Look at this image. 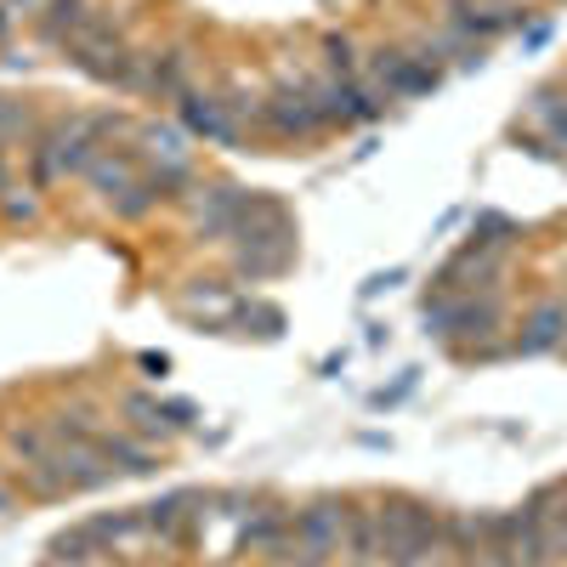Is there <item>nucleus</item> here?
Returning a JSON list of instances; mask_svg holds the SVG:
<instances>
[{"instance_id": "obj_1", "label": "nucleus", "mask_w": 567, "mask_h": 567, "mask_svg": "<svg viewBox=\"0 0 567 567\" xmlns=\"http://www.w3.org/2000/svg\"><path fill=\"white\" fill-rule=\"evenodd\" d=\"M290 256H296V221H290V210H284L278 199L250 194L239 227H233V261H239V272L245 278H272V272L290 267Z\"/></svg>"}, {"instance_id": "obj_2", "label": "nucleus", "mask_w": 567, "mask_h": 567, "mask_svg": "<svg viewBox=\"0 0 567 567\" xmlns=\"http://www.w3.org/2000/svg\"><path fill=\"white\" fill-rule=\"evenodd\" d=\"M120 131V120L109 114H80V120H58L52 131H40V142L29 148L34 176L40 182H63V176H85V165L109 148V136Z\"/></svg>"}, {"instance_id": "obj_3", "label": "nucleus", "mask_w": 567, "mask_h": 567, "mask_svg": "<svg viewBox=\"0 0 567 567\" xmlns=\"http://www.w3.org/2000/svg\"><path fill=\"white\" fill-rule=\"evenodd\" d=\"M347 516H352V505H336V499H318V505L296 511L290 516V550H284V556H296V561L336 556L341 539H347Z\"/></svg>"}, {"instance_id": "obj_4", "label": "nucleus", "mask_w": 567, "mask_h": 567, "mask_svg": "<svg viewBox=\"0 0 567 567\" xmlns=\"http://www.w3.org/2000/svg\"><path fill=\"white\" fill-rule=\"evenodd\" d=\"M437 80H443L437 52H374L369 63V85L381 97H420V91H437Z\"/></svg>"}, {"instance_id": "obj_5", "label": "nucleus", "mask_w": 567, "mask_h": 567, "mask_svg": "<svg viewBox=\"0 0 567 567\" xmlns=\"http://www.w3.org/2000/svg\"><path fill=\"white\" fill-rule=\"evenodd\" d=\"M425 323H432L443 341H483L499 329V307L477 301V296H437V307H425Z\"/></svg>"}, {"instance_id": "obj_6", "label": "nucleus", "mask_w": 567, "mask_h": 567, "mask_svg": "<svg viewBox=\"0 0 567 567\" xmlns=\"http://www.w3.org/2000/svg\"><path fill=\"white\" fill-rule=\"evenodd\" d=\"M261 125L278 131V136H318V131H323V114H318L312 85L296 80V85L267 91V97H261Z\"/></svg>"}, {"instance_id": "obj_7", "label": "nucleus", "mask_w": 567, "mask_h": 567, "mask_svg": "<svg viewBox=\"0 0 567 567\" xmlns=\"http://www.w3.org/2000/svg\"><path fill=\"white\" fill-rule=\"evenodd\" d=\"M528 12H516V7H488V0H454V12H449V29L460 40V52H483V45L505 29H516Z\"/></svg>"}, {"instance_id": "obj_8", "label": "nucleus", "mask_w": 567, "mask_h": 567, "mask_svg": "<svg viewBox=\"0 0 567 567\" xmlns=\"http://www.w3.org/2000/svg\"><path fill=\"white\" fill-rule=\"evenodd\" d=\"M182 125L194 136H205V142H233L245 131L233 97H216V91H187V97H182Z\"/></svg>"}, {"instance_id": "obj_9", "label": "nucleus", "mask_w": 567, "mask_h": 567, "mask_svg": "<svg viewBox=\"0 0 567 567\" xmlns=\"http://www.w3.org/2000/svg\"><path fill=\"white\" fill-rule=\"evenodd\" d=\"M142 91L148 97H165V103H182L194 91V58L171 45V52H148L142 58Z\"/></svg>"}, {"instance_id": "obj_10", "label": "nucleus", "mask_w": 567, "mask_h": 567, "mask_svg": "<svg viewBox=\"0 0 567 567\" xmlns=\"http://www.w3.org/2000/svg\"><path fill=\"white\" fill-rule=\"evenodd\" d=\"M341 556H347L352 567H392V550H386V534H381V511H374V505H369V511L352 505Z\"/></svg>"}, {"instance_id": "obj_11", "label": "nucleus", "mask_w": 567, "mask_h": 567, "mask_svg": "<svg viewBox=\"0 0 567 567\" xmlns=\"http://www.w3.org/2000/svg\"><path fill=\"white\" fill-rule=\"evenodd\" d=\"M245 205H250V194H239V187H227V182L199 187V199H194V227L210 233V239H233V227H239Z\"/></svg>"}, {"instance_id": "obj_12", "label": "nucleus", "mask_w": 567, "mask_h": 567, "mask_svg": "<svg viewBox=\"0 0 567 567\" xmlns=\"http://www.w3.org/2000/svg\"><path fill=\"white\" fill-rule=\"evenodd\" d=\"M40 45H52V52H69V45L85 34V23L97 18L91 0H40Z\"/></svg>"}, {"instance_id": "obj_13", "label": "nucleus", "mask_w": 567, "mask_h": 567, "mask_svg": "<svg viewBox=\"0 0 567 567\" xmlns=\"http://www.w3.org/2000/svg\"><path fill=\"white\" fill-rule=\"evenodd\" d=\"M85 182L97 187V194L114 205L120 194H131V187L142 182V159H136V148H103L97 159L85 165Z\"/></svg>"}, {"instance_id": "obj_14", "label": "nucleus", "mask_w": 567, "mask_h": 567, "mask_svg": "<svg viewBox=\"0 0 567 567\" xmlns=\"http://www.w3.org/2000/svg\"><path fill=\"white\" fill-rule=\"evenodd\" d=\"M142 511H148V523H154V539H159V545H176V539H187V528L205 516V494H165V499L142 505Z\"/></svg>"}, {"instance_id": "obj_15", "label": "nucleus", "mask_w": 567, "mask_h": 567, "mask_svg": "<svg viewBox=\"0 0 567 567\" xmlns=\"http://www.w3.org/2000/svg\"><path fill=\"white\" fill-rule=\"evenodd\" d=\"M528 136L539 142V148H567V97L539 91L534 109H528Z\"/></svg>"}, {"instance_id": "obj_16", "label": "nucleus", "mask_w": 567, "mask_h": 567, "mask_svg": "<svg viewBox=\"0 0 567 567\" xmlns=\"http://www.w3.org/2000/svg\"><path fill=\"white\" fill-rule=\"evenodd\" d=\"M567 336V312L561 307H539L523 329V341H516V352H545V347H561Z\"/></svg>"}, {"instance_id": "obj_17", "label": "nucleus", "mask_w": 567, "mask_h": 567, "mask_svg": "<svg viewBox=\"0 0 567 567\" xmlns=\"http://www.w3.org/2000/svg\"><path fill=\"white\" fill-rule=\"evenodd\" d=\"M392 567H449V534H443V528H432V534H420V539L398 545Z\"/></svg>"}, {"instance_id": "obj_18", "label": "nucleus", "mask_w": 567, "mask_h": 567, "mask_svg": "<svg viewBox=\"0 0 567 567\" xmlns=\"http://www.w3.org/2000/svg\"><path fill=\"white\" fill-rule=\"evenodd\" d=\"M97 556H103V539L91 534V523L52 539V561H58V567H85V561H97Z\"/></svg>"}, {"instance_id": "obj_19", "label": "nucleus", "mask_w": 567, "mask_h": 567, "mask_svg": "<svg viewBox=\"0 0 567 567\" xmlns=\"http://www.w3.org/2000/svg\"><path fill=\"white\" fill-rule=\"evenodd\" d=\"M136 142H142V154H148V165H187L182 131H171V125H148V131H136Z\"/></svg>"}, {"instance_id": "obj_20", "label": "nucleus", "mask_w": 567, "mask_h": 567, "mask_svg": "<svg viewBox=\"0 0 567 567\" xmlns=\"http://www.w3.org/2000/svg\"><path fill=\"white\" fill-rule=\"evenodd\" d=\"M97 449L109 454V465H114V471H131V477H142V471L154 465V460H148V449L131 443L125 432H97Z\"/></svg>"}, {"instance_id": "obj_21", "label": "nucleus", "mask_w": 567, "mask_h": 567, "mask_svg": "<svg viewBox=\"0 0 567 567\" xmlns=\"http://www.w3.org/2000/svg\"><path fill=\"white\" fill-rule=\"evenodd\" d=\"M34 7H40V0H0V40H7L12 23H18L23 12H34Z\"/></svg>"}, {"instance_id": "obj_22", "label": "nucleus", "mask_w": 567, "mask_h": 567, "mask_svg": "<svg viewBox=\"0 0 567 567\" xmlns=\"http://www.w3.org/2000/svg\"><path fill=\"white\" fill-rule=\"evenodd\" d=\"M7 505H12V499H7V494H0V516H7Z\"/></svg>"}, {"instance_id": "obj_23", "label": "nucleus", "mask_w": 567, "mask_h": 567, "mask_svg": "<svg viewBox=\"0 0 567 567\" xmlns=\"http://www.w3.org/2000/svg\"><path fill=\"white\" fill-rule=\"evenodd\" d=\"M296 567H318V561H296Z\"/></svg>"}]
</instances>
